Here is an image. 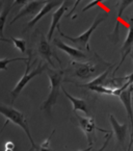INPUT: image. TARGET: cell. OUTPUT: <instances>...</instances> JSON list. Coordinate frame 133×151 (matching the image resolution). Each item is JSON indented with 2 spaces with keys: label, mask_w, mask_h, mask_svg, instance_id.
<instances>
[{
  "label": "cell",
  "mask_w": 133,
  "mask_h": 151,
  "mask_svg": "<svg viewBox=\"0 0 133 151\" xmlns=\"http://www.w3.org/2000/svg\"><path fill=\"white\" fill-rule=\"evenodd\" d=\"M46 72L47 75H48L49 81H50V92H49L48 97L41 105V109L45 111L48 116H51L52 107L57 102L59 92L62 88L61 82L62 79H64V71L62 69L56 70L52 69V68H47Z\"/></svg>",
  "instance_id": "1"
},
{
  "label": "cell",
  "mask_w": 133,
  "mask_h": 151,
  "mask_svg": "<svg viewBox=\"0 0 133 151\" xmlns=\"http://www.w3.org/2000/svg\"><path fill=\"white\" fill-rule=\"evenodd\" d=\"M0 114L2 116H4L6 120H9V122H13L15 125H18L19 127L23 129V131L25 132V134L28 138L29 142H30V151L34 150L38 151L39 147L36 146V144L33 141L32 137H31L30 129H29L28 123H27L26 117L24 116V114L21 113L20 111L16 109L15 107H13V105L11 104H4V103L0 102Z\"/></svg>",
  "instance_id": "2"
},
{
  "label": "cell",
  "mask_w": 133,
  "mask_h": 151,
  "mask_svg": "<svg viewBox=\"0 0 133 151\" xmlns=\"http://www.w3.org/2000/svg\"><path fill=\"white\" fill-rule=\"evenodd\" d=\"M47 68H48V64H47V63L42 64V62H40L38 65V67L34 68L32 71H30V54H29L28 58H27V62H26L24 75H23L22 77L20 78V80L16 83L15 88L9 92V95H11V105L14 104L15 100L18 98V96L20 95V93L24 90V88L28 85L29 82H30L34 77H36V76H39L40 74H42L44 71H46Z\"/></svg>",
  "instance_id": "3"
},
{
  "label": "cell",
  "mask_w": 133,
  "mask_h": 151,
  "mask_svg": "<svg viewBox=\"0 0 133 151\" xmlns=\"http://www.w3.org/2000/svg\"><path fill=\"white\" fill-rule=\"evenodd\" d=\"M104 20H105V16L103 15V14H99V15L95 18L93 24H92L91 26H89V28L84 31V32H82L81 35H79L78 37H75V38L70 37V36H68V35H66V33L62 32L61 29H60V27H59V25L57 26V30L62 38L71 41V42L73 43L75 46H77L78 48L83 49V50H87V51H91V48H89V39H91V37H92V35H93L94 31L97 29V27L99 26V25L101 24Z\"/></svg>",
  "instance_id": "4"
},
{
  "label": "cell",
  "mask_w": 133,
  "mask_h": 151,
  "mask_svg": "<svg viewBox=\"0 0 133 151\" xmlns=\"http://www.w3.org/2000/svg\"><path fill=\"white\" fill-rule=\"evenodd\" d=\"M75 114V117L78 121V124H79L80 128L81 130L84 132L85 137L87 139V143H89V146H93V141H94V137H95V131L96 130H99V131H102V132H110V131H107L105 129L102 128H99L98 126H96V123L94 118L92 117H81L77 114V111Z\"/></svg>",
  "instance_id": "5"
},
{
  "label": "cell",
  "mask_w": 133,
  "mask_h": 151,
  "mask_svg": "<svg viewBox=\"0 0 133 151\" xmlns=\"http://www.w3.org/2000/svg\"><path fill=\"white\" fill-rule=\"evenodd\" d=\"M71 65L74 68V74L80 79H89L97 72V66L92 62H72Z\"/></svg>",
  "instance_id": "6"
},
{
  "label": "cell",
  "mask_w": 133,
  "mask_h": 151,
  "mask_svg": "<svg viewBox=\"0 0 133 151\" xmlns=\"http://www.w3.org/2000/svg\"><path fill=\"white\" fill-rule=\"evenodd\" d=\"M46 1H39V0H33V1H29L28 3L24 5L22 9L19 11V13L15 16L13 18V20L11 21L9 24H14L17 20L19 19L23 18V17H26V16H29V15H33V14H38L39 11L42 9V6L45 4Z\"/></svg>",
  "instance_id": "7"
},
{
  "label": "cell",
  "mask_w": 133,
  "mask_h": 151,
  "mask_svg": "<svg viewBox=\"0 0 133 151\" xmlns=\"http://www.w3.org/2000/svg\"><path fill=\"white\" fill-rule=\"evenodd\" d=\"M69 1L68 0H64L61 2V4L59 5L57 9L53 13L52 15V20H51V24H50V28H49V31L47 33V40L50 42L52 39V36H53L54 31H55V28H57V26L59 25V21L60 19L62 18V16L64 15V13L68 9V6H69Z\"/></svg>",
  "instance_id": "8"
},
{
  "label": "cell",
  "mask_w": 133,
  "mask_h": 151,
  "mask_svg": "<svg viewBox=\"0 0 133 151\" xmlns=\"http://www.w3.org/2000/svg\"><path fill=\"white\" fill-rule=\"evenodd\" d=\"M132 92H133V83L130 87L127 88L125 91H123L120 94L119 98L122 101L123 105L126 109L127 116H128L129 121H130L131 128H132V134H131V138L133 139V109H132Z\"/></svg>",
  "instance_id": "9"
},
{
  "label": "cell",
  "mask_w": 133,
  "mask_h": 151,
  "mask_svg": "<svg viewBox=\"0 0 133 151\" xmlns=\"http://www.w3.org/2000/svg\"><path fill=\"white\" fill-rule=\"evenodd\" d=\"M109 121H110L111 127L113 129V133H114L115 138L118 140V142L121 144V146L124 147L125 139H126L127 134V129H128V125L126 123L124 124H120L119 121L115 119L113 115H109Z\"/></svg>",
  "instance_id": "10"
},
{
  "label": "cell",
  "mask_w": 133,
  "mask_h": 151,
  "mask_svg": "<svg viewBox=\"0 0 133 151\" xmlns=\"http://www.w3.org/2000/svg\"><path fill=\"white\" fill-rule=\"evenodd\" d=\"M54 45H55L59 50L64 51V53H66L69 56H71L72 58H74V60H82V58H87V55H85L80 49L66 45V43L62 42V41L59 40L58 38L54 40Z\"/></svg>",
  "instance_id": "11"
},
{
  "label": "cell",
  "mask_w": 133,
  "mask_h": 151,
  "mask_svg": "<svg viewBox=\"0 0 133 151\" xmlns=\"http://www.w3.org/2000/svg\"><path fill=\"white\" fill-rule=\"evenodd\" d=\"M57 4H58V1H56V0H47L46 2H45V4L42 6V9L39 11V13L36 14V15L34 16V17H33V18L28 22L26 30L28 28H31V27L34 26V25H36V23L41 20V19H43L45 16L47 15V14L50 13V12H51Z\"/></svg>",
  "instance_id": "12"
},
{
  "label": "cell",
  "mask_w": 133,
  "mask_h": 151,
  "mask_svg": "<svg viewBox=\"0 0 133 151\" xmlns=\"http://www.w3.org/2000/svg\"><path fill=\"white\" fill-rule=\"evenodd\" d=\"M132 46H133V24L131 25L128 29V33H127L126 39H125V42H124V44H123L122 48H121V55H122L121 56V62H120V64L117 66L113 74L120 69L121 65L124 63L126 58L129 55V53L131 52V49H132Z\"/></svg>",
  "instance_id": "13"
},
{
  "label": "cell",
  "mask_w": 133,
  "mask_h": 151,
  "mask_svg": "<svg viewBox=\"0 0 133 151\" xmlns=\"http://www.w3.org/2000/svg\"><path fill=\"white\" fill-rule=\"evenodd\" d=\"M61 91L64 92V96H66L68 99L71 101L72 105H73V111L76 113V111H80L82 113H84L87 116L89 115V106H87V102H85V100L81 99V98H77V97H74L72 96L71 94H69V92L66 91L64 87L61 88Z\"/></svg>",
  "instance_id": "14"
},
{
  "label": "cell",
  "mask_w": 133,
  "mask_h": 151,
  "mask_svg": "<svg viewBox=\"0 0 133 151\" xmlns=\"http://www.w3.org/2000/svg\"><path fill=\"white\" fill-rule=\"evenodd\" d=\"M38 52L45 60H47V63H49V64L51 65L52 68H54V65L51 60V55H52L51 47L49 45V41L47 40L43 35L41 36L40 42H39V45H38Z\"/></svg>",
  "instance_id": "15"
},
{
  "label": "cell",
  "mask_w": 133,
  "mask_h": 151,
  "mask_svg": "<svg viewBox=\"0 0 133 151\" xmlns=\"http://www.w3.org/2000/svg\"><path fill=\"white\" fill-rule=\"evenodd\" d=\"M112 69L110 67H108V69L105 70L103 73H101L99 76H97L96 78H94L93 80H91L89 82L85 83V85H78V87H81V88H87V89H89L92 87H98V86H105V80H106L107 76H108L109 72L110 70Z\"/></svg>",
  "instance_id": "16"
},
{
  "label": "cell",
  "mask_w": 133,
  "mask_h": 151,
  "mask_svg": "<svg viewBox=\"0 0 133 151\" xmlns=\"http://www.w3.org/2000/svg\"><path fill=\"white\" fill-rule=\"evenodd\" d=\"M133 2V0H121L120 5H119V12H118V17H117V24H115V28L113 31V36H118L119 33V26H120V21L122 18V15L124 14L125 9L131 5Z\"/></svg>",
  "instance_id": "17"
},
{
  "label": "cell",
  "mask_w": 133,
  "mask_h": 151,
  "mask_svg": "<svg viewBox=\"0 0 133 151\" xmlns=\"http://www.w3.org/2000/svg\"><path fill=\"white\" fill-rule=\"evenodd\" d=\"M11 7H13V5H11V6L6 5L2 11L0 12V38H4L3 37V29H4L5 21H6V18L7 16H9V12H11Z\"/></svg>",
  "instance_id": "18"
},
{
  "label": "cell",
  "mask_w": 133,
  "mask_h": 151,
  "mask_svg": "<svg viewBox=\"0 0 133 151\" xmlns=\"http://www.w3.org/2000/svg\"><path fill=\"white\" fill-rule=\"evenodd\" d=\"M27 58H0V71H7V65L9 63H13V62H27Z\"/></svg>",
  "instance_id": "19"
},
{
  "label": "cell",
  "mask_w": 133,
  "mask_h": 151,
  "mask_svg": "<svg viewBox=\"0 0 133 151\" xmlns=\"http://www.w3.org/2000/svg\"><path fill=\"white\" fill-rule=\"evenodd\" d=\"M54 132H55V130H52L50 137H48L47 140L43 142V144L41 145L40 149H39L38 151H54L53 149H51V147H50V141H51V138L54 134ZM92 148H93V146H89V148L84 149V150H79V151H89V150H92Z\"/></svg>",
  "instance_id": "20"
},
{
  "label": "cell",
  "mask_w": 133,
  "mask_h": 151,
  "mask_svg": "<svg viewBox=\"0 0 133 151\" xmlns=\"http://www.w3.org/2000/svg\"><path fill=\"white\" fill-rule=\"evenodd\" d=\"M11 43L14 44V46L18 49L20 52L24 53V52L26 51V42H25V40L20 39V38H15V37H11Z\"/></svg>",
  "instance_id": "21"
},
{
  "label": "cell",
  "mask_w": 133,
  "mask_h": 151,
  "mask_svg": "<svg viewBox=\"0 0 133 151\" xmlns=\"http://www.w3.org/2000/svg\"><path fill=\"white\" fill-rule=\"evenodd\" d=\"M104 1H106V0H93V1H91V2H89V4H87L84 7H83V9H82V12H87V11H89V9H91L92 7L97 6V5H99L100 3L104 2Z\"/></svg>",
  "instance_id": "22"
},
{
  "label": "cell",
  "mask_w": 133,
  "mask_h": 151,
  "mask_svg": "<svg viewBox=\"0 0 133 151\" xmlns=\"http://www.w3.org/2000/svg\"><path fill=\"white\" fill-rule=\"evenodd\" d=\"M111 137H112V132H108V133H107V134H106V140H105L104 144L102 145V147H101V148H100L98 151H104V150H105V148H106L107 145H108L109 141H110Z\"/></svg>",
  "instance_id": "23"
},
{
  "label": "cell",
  "mask_w": 133,
  "mask_h": 151,
  "mask_svg": "<svg viewBox=\"0 0 133 151\" xmlns=\"http://www.w3.org/2000/svg\"><path fill=\"white\" fill-rule=\"evenodd\" d=\"M4 151H15V144L13 142H6L4 145Z\"/></svg>",
  "instance_id": "24"
},
{
  "label": "cell",
  "mask_w": 133,
  "mask_h": 151,
  "mask_svg": "<svg viewBox=\"0 0 133 151\" xmlns=\"http://www.w3.org/2000/svg\"><path fill=\"white\" fill-rule=\"evenodd\" d=\"M9 120H6V121L4 122V124H3V126L1 127V129H0V136H1V133H2V132H3V130H4L5 126H6V125L9 124Z\"/></svg>",
  "instance_id": "25"
},
{
  "label": "cell",
  "mask_w": 133,
  "mask_h": 151,
  "mask_svg": "<svg viewBox=\"0 0 133 151\" xmlns=\"http://www.w3.org/2000/svg\"><path fill=\"white\" fill-rule=\"evenodd\" d=\"M1 42H5V43H11V39H6V38H0Z\"/></svg>",
  "instance_id": "26"
},
{
  "label": "cell",
  "mask_w": 133,
  "mask_h": 151,
  "mask_svg": "<svg viewBox=\"0 0 133 151\" xmlns=\"http://www.w3.org/2000/svg\"><path fill=\"white\" fill-rule=\"evenodd\" d=\"M132 144H133V139L131 138L130 143H129V147H128V149H127V151H131V147H132Z\"/></svg>",
  "instance_id": "27"
},
{
  "label": "cell",
  "mask_w": 133,
  "mask_h": 151,
  "mask_svg": "<svg viewBox=\"0 0 133 151\" xmlns=\"http://www.w3.org/2000/svg\"><path fill=\"white\" fill-rule=\"evenodd\" d=\"M131 58H132V62H133V54H131Z\"/></svg>",
  "instance_id": "28"
},
{
  "label": "cell",
  "mask_w": 133,
  "mask_h": 151,
  "mask_svg": "<svg viewBox=\"0 0 133 151\" xmlns=\"http://www.w3.org/2000/svg\"><path fill=\"white\" fill-rule=\"evenodd\" d=\"M30 1H33V0H30Z\"/></svg>",
  "instance_id": "29"
}]
</instances>
